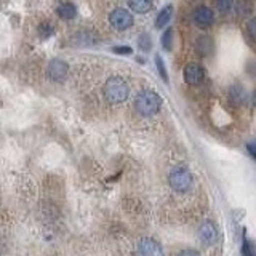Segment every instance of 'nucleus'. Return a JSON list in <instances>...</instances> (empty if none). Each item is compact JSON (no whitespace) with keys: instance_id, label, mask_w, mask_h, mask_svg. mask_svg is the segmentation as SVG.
I'll list each match as a JSON object with an SVG mask.
<instances>
[{"instance_id":"1","label":"nucleus","mask_w":256,"mask_h":256,"mask_svg":"<svg viewBox=\"0 0 256 256\" xmlns=\"http://www.w3.org/2000/svg\"><path fill=\"white\" fill-rule=\"evenodd\" d=\"M160 106H162V98L152 90L141 92L134 100V108L141 116H154L158 112Z\"/></svg>"},{"instance_id":"2","label":"nucleus","mask_w":256,"mask_h":256,"mask_svg":"<svg viewBox=\"0 0 256 256\" xmlns=\"http://www.w3.org/2000/svg\"><path fill=\"white\" fill-rule=\"evenodd\" d=\"M128 94H130V88L122 77H110L104 85V96L109 102H124L128 98Z\"/></svg>"},{"instance_id":"3","label":"nucleus","mask_w":256,"mask_h":256,"mask_svg":"<svg viewBox=\"0 0 256 256\" xmlns=\"http://www.w3.org/2000/svg\"><path fill=\"white\" fill-rule=\"evenodd\" d=\"M168 181H170V186L176 192H188L192 188V173L188 170L186 166H174L170 172L168 176Z\"/></svg>"},{"instance_id":"4","label":"nucleus","mask_w":256,"mask_h":256,"mask_svg":"<svg viewBox=\"0 0 256 256\" xmlns=\"http://www.w3.org/2000/svg\"><path fill=\"white\" fill-rule=\"evenodd\" d=\"M110 26L116 28L117 30H125L133 26V14L125 10V8H117L109 14Z\"/></svg>"},{"instance_id":"5","label":"nucleus","mask_w":256,"mask_h":256,"mask_svg":"<svg viewBox=\"0 0 256 256\" xmlns=\"http://www.w3.org/2000/svg\"><path fill=\"white\" fill-rule=\"evenodd\" d=\"M136 256H164V250L154 238H141L136 245Z\"/></svg>"},{"instance_id":"6","label":"nucleus","mask_w":256,"mask_h":256,"mask_svg":"<svg viewBox=\"0 0 256 256\" xmlns=\"http://www.w3.org/2000/svg\"><path fill=\"white\" fill-rule=\"evenodd\" d=\"M68 62H64L62 60H52L48 62V68H46V72H48V77L54 82H62L64 78L68 76Z\"/></svg>"},{"instance_id":"7","label":"nucleus","mask_w":256,"mask_h":256,"mask_svg":"<svg viewBox=\"0 0 256 256\" xmlns=\"http://www.w3.org/2000/svg\"><path fill=\"white\" fill-rule=\"evenodd\" d=\"M198 238L205 245H214L216 240H218V228H216V224L213 221H205L198 228Z\"/></svg>"},{"instance_id":"8","label":"nucleus","mask_w":256,"mask_h":256,"mask_svg":"<svg viewBox=\"0 0 256 256\" xmlns=\"http://www.w3.org/2000/svg\"><path fill=\"white\" fill-rule=\"evenodd\" d=\"M205 77V70L202 66H198L196 62H190L184 68V80L189 85H197L204 80Z\"/></svg>"},{"instance_id":"9","label":"nucleus","mask_w":256,"mask_h":256,"mask_svg":"<svg viewBox=\"0 0 256 256\" xmlns=\"http://www.w3.org/2000/svg\"><path fill=\"white\" fill-rule=\"evenodd\" d=\"M214 20V14L212 8H208L205 5H200L196 8L194 12V21L198 28H208Z\"/></svg>"},{"instance_id":"10","label":"nucleus","mask_w":256,"mask_h":256,"mask_svg":"<svg viewBox=\"0 0 256 256\" xmlns=\"http://www.w3.org/2000/svg\"><path fill=\"white\" fill-rule=\"evenodd\" d=\"M58 14H60V18L62 20H74L76 16H77V8L74 4H70V2H64L58 6Z\"/></svg>"},{"instance_id":"11","label":"nucleus","mask_w":256,"mask_h":256,"mask_svg":"<svg viewBox=\"0 0 256 256\" xmlns=\"http://www.w3.org/2000/svg\"><path fill=\"white\" fill-rule=\"evenodd\" d=\"M197 52L202 54V56H208L212 52H213V40L210 37H200L197 40Z\"/></svg>"},{"instance_id":"12","label":"nucleus","mask_w":256,"mask_h":256,"mask_svg":"<svg viewBox=\"0 0 256 256\" xmlns=\"http://www.w3.org/2000/svg\"><path fill=\"white\" fill-rule=\"evenodd\" d=\"M128 5L136 13H146L152 8V0H128Z\"/></svg>"},{"instance_id":"13","label":"nucleus","mask_w":256,"mask_h":256,"mask_svg":"<svg viewBox=\"0 0 256 256\" xmlns=\"http://www.w3.org/2000/svg\"><path fill=\"white\" fill-rule=\"evenodd\" d=\"M172 13H173L172 6H170V5L165 6L164 10L158 13V16H157V20H156V26H157L158 29L165 28V26H166V22L170 21V18H172Z\"/></svg>"},{"instance_id":"14","label":"nucleus","mask_w":256,"mask_h":256,"mask_svg":"<svg viewBox=\"0 0 256 256\" xmlns=\"http://www.w3.org/2000/svg\"><path fill=\"white\" fill-rule=\"evenodd\" d=\"M213 6L221 13H226L232 8V0H213Z\"/></svg>"},{"instance_id":"15","label":"nucleus","mask_w":256,"mask_h":256,"mask_svg":"<svg viewBox=\"0 0 256 256\" xmlns=\"http://www.w3.org/2000/svg\"><path fill=\"white\" fill-rule=\"evenodd\" d=\"M230 100L237 101V102H244L245 101V92L240 86H232L230 88Z\"/></svg>"},{"instance_id":"16","label":"nucleus","mask_w":256,"mask_h":256,"mask_svg":"<svg viewBox=\"0 0 256 256\" xmlns=\"http://www.w3.org/2000/svg\"><path fill=\"white\" fill-rule=\"evenodd\" d=\"M172 37H173V30L168 29L162 37V45L165 50H172Z\"/></svg>"},{"instance_id":"17","label":"nucleus","mask_w":256,"mask_h":256,"mask_svg":"<svg viewBox=\"0 0 256 256\" xmlns=\"http://www.w3.org/2000/svg\"><path fill=\"white\" fill-rule=\"evenodd\" d=\"M156 64H157V69H158V72H160V77H162L165 82H168V76H166V69H165V66H164V61H162V58L157 54L156 56Z\"/></svg>"},{"instance_id":"18","label":"nucleus","mask_w":256,"mask_h":256,"mask_svg":"<svg viewBox=\"0 0 256 256\" xmlns=\"http://www.w3.org/2000/svg\"><path fill=\"white\" fill-rule=\"evenodd\" d=\"M140 45H141V48H142L144 52H148L149 48H150V38H149L148 34H142L140 37Z\"/></svg>"},{"instance_id":"19","label":"nucleus","mask_w":256,"mask_h":256,"mask_svg":"<svg viewBox=\"0 0 256 256\" xmlns=\"http://www.w3.org/2000/svg\"><path fill=\"white\" fill-rule=\"evenodd\" d=\"M242 253H244V256H253L252 244L248 242V240H245V242H244V246H242Z\"/></svg>"},{"instance_id":"20","label":"nucleus","mask_w":256,"mask_h":256,"mask_svg":"<svg viewBox=\"0 0 256 256\" xmlns=\"http://www.w3.org/2000/svg\"><path fill=\"white\" fill-rule=\"evenodd\" d=\"M38 30H40V34H42L44 37L53 34V28H52V26H48V24H44V26H40Z\"/></svg>"},{"instance_id":"21","label":"nucleus","mask_w":256,"mask_h":256,"mask_svg":"<svg viewBox=\"0 0 256 256\" xmlns=\"http://www.w3.org/2000/svg\"><path fill=\"white\" fill-rule=\"evenodd\" d=\"M114 52L116 53H120V54H130L132 53V48L130 46H116Z\"/></svg>"},{"instance_id":"22","label":"nucleus","mask_w":256,"mask_h":256,"mask_svg":"<svg viewBox=\"0 0 256 256\" xmlns=\"http://www.w3.org/2000/svg\"><path fill=\"white\" fill-rule=\"evenodd\" d=\"M248 32H250L252 37L256 36V20H252L250 24H248Z\"/></svg>"},{"instance_id":"23","label":"nucleus","mask_w":256,"mask_h":256,"mask_svg":"<svg viewBox=\"0 0 256 256\" xmlns=\"http://www.w3.org/2000/svg\"><path fill=\"white\" fill-rule=\"evenodd\" d=\"M178 256H202V254H200L198 252H196V250H184Z\"/></svg>"},{"instance_id":"24","label":"nucleus","mask_w":256,"mask_h":256,"mask_svg":"<svg viewBox=\"0 0 256 256\" xmlns=\"http://www.w3.org/2000/svg\"><path fill=\"white\" fill-rule=\"evenodd\" d=\"M248 150H250V154L254 156V149H253V144H248Z\"/></svg>"}]
</instances>
